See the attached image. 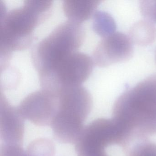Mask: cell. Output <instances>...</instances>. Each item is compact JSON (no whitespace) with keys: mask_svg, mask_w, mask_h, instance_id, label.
<instances>
[{"mask_svg":"<svg viewBox=\"0 0 156 156\" xmlns=\"http://www.w3.org/2000/svg\"><path fill=\"white\" fill-rule=\"evenodd\" d=\"M112 115L134 139L156 135V74L123 93L114 104Z\"/></svg>","mask_w":156,"mask_h":156,"instance_id":"obj_1","label":"cell"},{"mask_svg":"<svg viewBox=\"0 0 156 156\" xmlns=\"http://www.w3.org/2000/svg\"><path fill=\"white\" fill-rule=\"evenodd\" d=\"M52 6V1L25 0L21 7L1 14L0 57L11 59L13 51L29 48L34 30L50 17Z\"/></svg>","mask_w":156,"mask_h":156,"instance_id":"obj_2","label":"cell"},{"mask_svg":"<svg viewBox=\"0 0 156 156\" xmlns=\"http://www.w3.org/2000/svg\"><path fill=\"white\" fill-rule=\"evenodd\" d=\"M85 35L84 28L80 23L68 20L56 26L32 50V62L38 73L51 69L77 51L83 44Z\"/></svg>","mask_w":156,"mask_h":156,"instance_id":"obj_3","label":"cell"},{"mask_svg":"<svg viewBox=\"0 0 156 156\" xmlns=\"http://www.w3.org/2000/svg\"><path fill=\"white\" fill-rule=\"evenodd\" d=\"M94 63L84 53L76 51L51 69L38 74L42 89L57 92L68 87L82 85L91 75Z\"/></svg>","mask_w":156,"mask_h":156,"instance_id":"obj_4","label":"cell"},{"mask_svg":"<svg viewBox=\"0 0 156 156\" xmlns=\"http://www.w3.org/2000/svg\"><path fill=\"white\" fill-rule=\"evenodd\" d=\"M57 93L42 89L29 94L18 109L24 119L39 126H51L57 110Z\"/></svg>","mask_w":156,"mask_h":156,"instance_id":"obj_5","label":"cell"},{"mask_svg":"<svg viewBox=\"0 0 156 156\" xmlns=\"http://www.w3.org/2000/svg\"><path fill=\"white\" fill-rule=\"evenodd\" d=\"M133 53V43L129 36L119 32L102 38L93 52L94 64L105 67L129 60Z\"/></svg>","mask_w":156,"mask_h":156,"instance_id":"obj_6","label":"cell"},{"mask_svg":"<svg viewBox=\"0 0 156 156\" xmlns=\"http://www.w3.org/2000/svg\"><path fill=\"white\" fill-rule=\"evenodd\" d=\"M57 112L76 118L84 122L92 110L93 98L84 87H68L56 92Z\"/></svg>","mask_w":156,"mask_h":156,"instance_id":"obj_7","label":"cell"},{"mask_svg":"<svg viewBox=\"0 0 156 156\" xmlns=\"http://www.w3.org/2000/svg\"><path fill=\"white\" fill-rule=\"evenodd\" d=\"M24 119L18 108L0 94V137L5 143L22 145L24 134Z\"/></svg>","mask_w":156,"mask_h":156,"instance_id":"obj_8","label":"cell"},{"mask_svg":"<svg viewBox=\"0 0 156 156\" xmlns=\"http://www.w3.org/2000/svg\"><path fill=\"white\" fill-rule=\"evenodd\" d=\"M83 123L75 118L56 113L50 126L54 136L59 142L75 144L84 128Z\"/></svg>","mask_w":156,"mask_h":156,"instance_id":"obj_9","label":"cell"},{"mask_svg":"<svg viewBox=\"0 0 156 156\" xmlns=\"http://www.w3.org/2000/svg\"><path fill=\"white\" fill-rule=\"evenodd\" d=\"M101 2L97 0H65L63 11L68 20L81 24L94 16Z\"/></svg>","mask_w":156,"mask_h":156,"instance_id":"obj_10","label":"cell"},{"mask_svg":"<svg viewBox=\"0 0 156 156\" xmlns=\"http://www.w3.org/2000/svg\"><path fill=\"white\" fill-rule=\"evenodd\" d=\"M107 138L99 134L87 135L75 144L77 156H108L106 149L111 146Z\"/></svg>","mask_w":156,"mask_h":156,"instance_id":"obj_11","label":"cell"},{"mask_svg":"<svg viewBox=\"0 0 156 156\" xmlns=\"http://www.w3.org/2000/svg\"><path fill=\"white\" fill-rule=\"evenodd\" d=\"M129 37L133 43L140 46L148 45L156 40V29L151 22L140 21L132 26Z\"/></svg>","mask_w":156,"mask_h":156,"instance_id":"obj_12","label":"cell"},{"mask_svg":"<svg viewBox=\"0 0 156 156\" xmlns=\"http://www.w3.org/2000/svg\"><path fill=\"white\" fill-rule=\"evenodd\" d=\"M93 29L103 38L115 32L116 24L111 15L105 12L97 11L93 16Z\"/></svg>","mask_w":156,"mask_h":156,"instance_id":"obj_13","label":"cell"},{"mask_svg":"<svg viewBox=\"0 0 156 156\" xmlns=\"http://www.w3.org/2000/svg\"><path fill=\"white\" fill-rule=\"evenodd\" d=\"M55 148L54 143L49 139H36L27 147L26 156H55Z\"/></svg>","mask_w":156,"mask_h":156,"instance_id":"obj_14","label":"cell"},{"mask_svg":"<svg viewBox=\"0 0 156 156\" xmlns=\"http://www.w3.org/2000/svg\"><path fill=\"white\" fill-rule=\"evenodd\" d=\"M126 156H156V143L148 139L133 142L125 151Z\"/></svg>","mask_w":156,"mask_h":156,"instance_id":"obj_15","label":"cell"},{"mask_svg":"<svg viewBox=\"0 0 156 156\" xmlns=\"http://www.w3.org/2000/svg\"><path fill=\"white\" fill-rule=\"evenodd\" d=\"M22 145L4 143L1 146L0 156H25Z\"/></svg>","mask_w":156,"mask_h":156,"instance_id":"obj_16","label":"cell"},{"mask_svg":"<svg viewBox=\"0 0 156 156\" xmlns=\"http://www.w3.org/2000/svg\"><path fill=\"white\" fill-rule=\"evenodd\" d=\"M141 13L150 20L156 23V0H147L140 2Z\"/></svg>","mask_w":156,"mask_h":156,"instance_id":"obj_17","label":"cell"}]
</instances>
